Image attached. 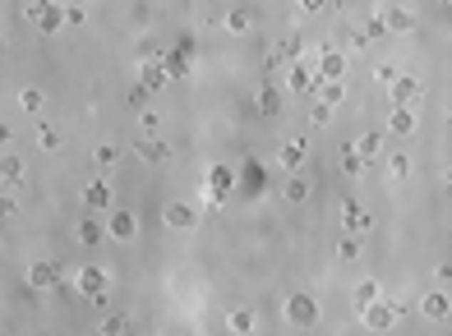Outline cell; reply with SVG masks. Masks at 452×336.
<instances>
[{"instance_id": "6da1fadb", "label": "cell", "mask_w": 452, "mask_h": 336, "mask_svg": "<svg viewBox=\"0 0 452 336\" xmlns=\"http://www.w3.org/2000/svg\"><path fill=\"white\" fill-rule=\"evenodd\" d=\"M397 313H401V304H388V300H379V295H374V300L360 309V322H365L369 332H388L392 322H397Z\"/></svg>"}, {"instance_id": "7a4b0ae2", "label": "cell", "mask_w": 452, "mask_h": 336, "mask_svg": "<svg viewBox=\"0 0 452 336\" xmlns=\"http://www.w3.org/2000/svg\"><path fill=\"white\" fill-rule=\"evenodd\" d=\"M231 189H235V171L231 166H208V184H203V194H208V203L212 207H222L226 199H231Z\"/></svg>"}, {"instance_id": "3957f363", "label": "cell", "mask_w": 452, "mask_h": 336, "mask_svg": "<svg viewBox=\"0 0 452 336\" xmlns=\"http://www.w3.org/2000/svg\"><path fill=\"white\" fill-rule=\"evenodd\" d=\"M74 290H78V295H88L93 304H102V300H106V290H111V276H106L102 268H78Z\"/></svg>"}, {"instance_id": "277c9868", "label": "cell", "mask_w": 452, "mask_h": 336, "mask_svg": "<svg viewBox=\"0 0 452 336\" xmlns=\"http://www.w3.org/2000/svg\"><path fill=\"white\" fill-rule=\"evenodd\" d=\"M28 19H33L37 33H46V37H56V33L65 28V9L51 5V0H37V5H28Z\"/></svg>"}, {"instance_id": "5b68a950", "label": "cell", "mask_w": 452, "mask_h": 336, "mask_svg": "<svg viewBox=\"0 0 452 336\" xmlns=\"http://www.w3.org/2000/svg\"><path fill=\"white\" fill-rule=\"evenodd\" d=\"M28 285H33V290H61V268H56L51 258H37L33 268H28Z\"/></svg>"}, {"instance_id": "8992f818", "label": "cell", "mask_w": 452, "mask_h": 336, "mask_svg": "<svg viewBox=\"0 0 452 336\" xmlns=\"http://www.w3.org/2000/svg\"><path fill=\"white\" fill-rule=\"evenodd\" d=\"M287 322H296V327H314V322H319V304H314V295H291V300H287Z\"/></svg>"}, {"instance_id": "52a82bcc", "label": "cell", "mask_w": 452, "mask_h": 336, "mask_svg": "<svg viewBox=\"0 0 452 336\" xmlns=\"http://www.w3.org/2000/svg\"><path fill=\"white\" fill-rule=\"evenodd\" d=\"M388 97H392V106H411V102L420 97V78H416V74H397V78L388 83Z\"/></svg>"}, {"instance_id": "ba28073f", "label": "cell", "mask_w": 452, "mask_h": 336, "mask_svg": "<svg viewBox=\"0 0 452 336\" xmlns=\"http://www.w3.org/2000/svg\"><path fill=\"white\" fill-rule=\"evenodd\" d=\"M134 231H139V216H134V212H125V207H111L106 235H115V240H134Z\"/></svg>"}, {"instance_id": "9c48e42d", "label": "cell", "mask_w": 452, "mask_h": 336, "mask_svg": "<svg viewBox=\"0 0 452 336\" xmlns=\"http://www.w3.org/2000/svg\"><path fill=\"white\" fill-rule=\"evenodd\" d=\"M341 74H346V56L332 51V46H323L319 69H314V83H319V78H341Z\"/></svg>"}, {"instance_id": "30bf717a", "label": "cell", "mask_w": 452, "mask_h": 336, "mask_svg": "<svg viewBox=\"0 0 452 336\" xmlns=\"http://www.w3.org/2000/svg\"><path fill=\"white\" fill-rule=\"evenodd\" d=\"M341 216H346V235H369V231H374V216H369L360 203H346V207H341Z\"/></svg>"}, {"instance_id": "8fae6325", "label": "cell", "mask_w": 452, "mask_h": 336, "mask_svg": "<svg viewBox=\"0 0 452 336\" xmlns=\"http://www.w3.org/2000/svg\"><path fill=\"white\" fill-rule=\"evenodd\" d=\"M351 152H356V157H360V162H365V166H369V162H374V157L383 152V134H379V130H369V134H360V138H356V143H351Z\"/></svg>"}, {"instance_id": "7c38bea8", "label": "cell", "mask_w": 452, "mask_h": 336, "mask_svg": "<svg viewBox=\"0 0 452 336\" xmlns=\"http://www.w3.org/2000/svg\"><path fill=\"white\" fill-rule=\"evenodd\" d=\"M139 83L148 88V93L166 88V83H171V78H166V65H162V61H143V65H139Z\"/></svg>"}, {"instance_id": "4fadbf2b", "label": "cell", "mask_w": 452, "mask_h": 336, "mask_svg": "<svg viewBox=\"0 0 452 336\" xmlns=\"http://www.w3.org/2000/svg\"><path fill=\"white\" fill-rule=\"evenodd\" d=\"M304 152H309V147H304V138H296V134H287V138H282V147H277L282 166H291V171L304 162Z\"/></svg>"}, {"instance_id": "5bb4252c", "label": "cell", "mask_w": 452, "mask_h": 336, "mask_svg": "<svg viewBox=\"0 0 452 336\" xmlns=\"http://www.w3.org/2000/svg\"><path fill=\"white\" fill-rule=\"evenodd\" d=\"M300 51H304V37H300V33L282 37V46L272 51V69H277V65H291V61H300Z\"/></svg>"}, {"instance_id": "9a60e30c", "label": "cell", "mask_w": 452, "mask_h": 336, "mask_svg": "<svg viewBox=\"0 0 452 336\" xmlns=\"http://www.w3.org/2000/svg\"><path fill=\"white\" fill-rule=\"evenodd\" d=\"M83 203L93 207V212H106V207H111V184H106V180L83 184Z\"/></svg>"}, {"instance_id": "2e32d148", "label": "cell", "mask_w": 452, "mask_h": 336, "mask_svg": "<svg viewBox=\"0 0 452 336\" xmlns=\"http://www.w3.org/2000/svg\"><path fill=\"white\" fill-rule=\"evenodd\" d=\"M341 97H346L341 78H319V83H314V102H323V106H337Z\"/></svg>"}, {"instance_id": "e0dca14e", "label": "cell", "mask_w": 452, "mask_h": 336, "mask_svg": "<svg viewBox=\"0 0 452 336\" xmlns=\"http://www.w3.org/2000/svg\"><path fill=\"white\" fill-rule=\"evenodd\" d=\"M194 221H199V212H194L190 203H171L166 207V226H171V231H190Z\"/></svg>"}, {"instance_id": "ac0fdd59", "label": "cell", "mask_w": 452, "mask_h": 336, "mask_svg": "<svg viewBox=\"0 0 452 336\" xmlns=\"http://www.w3.org/2000/svg\"><path fill=\"white\" fill-rule=\"evenodd\" d=\"M254 106H259V115H277L282 111V93L272 83H259V93H254Z\"/></svg>"}, {"instance_id": "d6986e66", "label": "cell", "mask_w": 452, "mask_h": 336, "mask_svg": "<svg viewBox=\"0 0 452 336\" xmlns=\"http://www.w3.org/2000/svg\"><path fill=\"white\" fill-rule=\"evenodd\" d=\"M134 152L143 157V162H153V166H162L166 157H171V147L162 143V138H139V147H134Z\"/></svg>"}, {"instance_id": "ffe728a7", "label": "cell", "mask_w": 452, "mask_h": 336, "mask_svg": "<svg viewBox=\"0 0 452 336\" xmlns=\"http://www.w3.org/2000/svg\"><path fill=\"white\" fill-rule=\"evenodd\" d=\"M383 23H388V33H411V28H416V14H411V9H383Z\"/></svg>"}, {"instance_id": "44dd1931", "label": "cell", "mask_w": 452, "mask_h": 336, "mask_svg": "<svg viewBox=\"0 0 452 336\" xmlns=\"http://www.w3.org/2000/svg\"><path fill=\"white\" fill-rule=\"evenodd\" d=\"M287 88H296V93H309V88H314V74H309L300 61H291V65H287Z\"/></svg>"}, {"instance_id": "7402d4cb", "label": "cell", "mask_w": 452, "mask_h": 336, "mask_svg": "<svg viewBox=\"0 0 452 336\" xmlns=\"http://www.w3.org/2000/svg\"><path fill=\"white\" fill-rule=\"evenodd\" d=\"M0 180H5V184H19V180H24V162H19L14 152L0 157Z\"/></svg>"}, {"instance_id": "603a6c76", "label": "cell", "mask_w": 452, "mask_h": 336, "mask_svg": "<svg viewBox=\"0 0 452 336\" xmlns=\"http://www.w3.org/2000/svg\"><path fill=\"white\" fill-rule=\"evenodd\" d=\"M388 125H392L397 134H411V130H416V111H411V106H397V111L388 115Z\"/></svg>"}, {"instance_id": "cb8c5ba5", "label": "cell", "mask_w": 452, "mask_h": 336, "mask_svg": "<svg viewBox=\"0 0 452 336\" xmlns=\"http://www.w3.org/2000/svg\"><path fill=\"white\" fill-rule=\"evenodd\" d=\"M282 199H287V203H304V199H309V184H304L300 175H291V180L282 184Z\"/></svg>"}, {"instance_id": "d4e9b609", "label": "cell", "mask_w": 452, "mask_h": 336, "mask_svg": "<svg viewBox=\"0 0 452 336\" xmlns=\"http://www.w3.org/2000/svg\"><path fill=\"white\" fill-rule=\"evenodd\" d=\"M222 23H226V33H250V28H254V19H250V9H231V14H226Z\"/></svg>"}, {"instance_id": "484cf974", "label": "cell", "mask_w": 452, "mask_h": 336, "mask_svg": "<svg viewBox=\"0 0 452 336\" xmlns=\"http://www.w3.org/2000/svg\"><path fill=\"white\" fill-rule=\"evenodd\" d=\"M162 65H166V78H185V74H190V56H180V51L162 56Z\"/></svg>"}, {"instance_id": "4316f807", "label": "cell", "mask_w": 452, "mask_h": 336, "mask_svg": "<svg viewBox=\"0 0 452 336\" xmlns=\"http://www.w3.org/2000/svg\"><path fill=\"white\" fill-rule=\"evenodd\" d=\"M106 240V226L102 221H83L78 226V244H102Z\"/></svg>"}, {"instance_id": "83f0119b", "label": "cell", "mask_w": 452, "mask_h": 336, "mask_svg": "<svg viewBox=\"0 0 452 336\" xmlns=\"http://www.w3.org/2000/svg\"><path fill=\"white\" fill-rule=\"evenodd\" d=\"M425 313H429V318H448L452 300H448V295H425Z\"/></svg>"}, {"instance_id": "f1b7e54d", "label": "cell", "mask_w": 452, "mask_h": 336, "mask_svg": "<svg viewBox=\"0 0 452 336\" xmlns=\"http://www.w3.org/2000/svg\"><path fill=\"white\" fill-rule=\"evenodd\" d=\"M341 171H346L351 180H360V175H365L369 166H365V162H360V157H356V152H351V147H346V152H341Z\"/></svg>"}, {"instance_id": "f546056e", "label": "cell", "mask_w": 452, "mask_h": 336, "mask_svg": "<svg viewBox=\"0 0 452 336\" xmlns=\"http://www.w3.org/2000/svg\"><path fill=\"white\" fill-rule=\"evenodd\" d=\"M19 106H24V111H42V106H46V97L42 93H37V88H24V93H19Z\"/></svg>"}, {"instance_id": "4dcf8cb0", "label": "cell", "mask_w": 452, "mask_h": 336, "mask_svg": "<svg viewBox=\"0 0 452 336\" xmlns=\"http://www.w3.org/2000/svg\"><path fill=\"white\" fill-rule=\"evenodd\" d=\"M388 175H392V180H406V175H411V157L406 152L388 157Z\"/></svg>"}, {"instance_id": "1f68e13d", "label": "cell", "mask_w": 452, "mask_h": 336, "mask_svg": "<svg viewBox=\"0 0 452 336\" xmlns=\"http://www.w3.org/2000/svg\"><path fill=\"white\" fill-rule=\"evenodd\" d=\"M226 327H231V332H254V313L250 309H235L231 318H226Z\"/></svg>"}, {"instance_id": "d6a6232c", "label": "cell", "mask_w": 452, "mask_h": 336, "mask_svg": "<svg viewBox=\"0 0 452 336\" xmlns=\"http://www.w3.org/2000/svg\"><path fill=\"white\" fill-rule=\"evenodd\" d=\"M337 253H341V263H356L360 258V235H346V240L337 244Z\"/></svg>"}, {"instance_id": "836d02e7", "label": "cell", "mask_w": 452, "mask_h": 336, "mask_svg": "<svg viewBox=\"0 0 452 336\" xmlns=\"http://www.w3.org/2000/svg\"><path fill=\"white\" fill-rule=\"evenodd\" d=\"M374 295H379V281H360V285H356V309H365Z\"/></svg>"}, {"instance_id": "e575fe53", "label": "cell", "mask_w": 452, "mask_h": 336, "mask_svg": "<svg viewBox=\"0 0 452 336\" xmlns=\"http://www.w3.org/2000/svg\"><path fill=\"white\" fill-rule=\"evenodd\" d=\"M97 162H102V166H115V157H120V147H115V143H102V147H97Z\"/></svg>"}, {"instance_id": "d590c367", "label": "cell", "mask_w": 452, "mask_h": 336, "mask_svg": "<svg viewBox=\"0 0 452 336\" xmlns=\"http://www.w3.org/2000/svg\"><path fill=\"white\" fill-rule=\"evenodd\" d=\"M365 37H369V42H374V37H388V23H383V14H374V19L365 23Z\"/></svg>"}, {"instance_id": "8d00e7d4", "label": "cell", "mask_w": 452, "mask_h": 336, "mask_svg": "<svg viewBox=\"0 0 452 336\" xmlns=\"http://www.w3.org/2000/svg\"><path fill=\"white\" fill-rule=\"evenodd\" d=\"M328 115H332V106H323V102L309 106V120H314V125H328Z\"/></svg>"}, {"instance_id": "74e56055", "label": "cell", "mask_w": 452, "mask_h": 336, "mask_svg": "<svg viewBox=\"0 0 452 336\" xmlns=\"http://www.w3.org/2000/svg\"><path fill=\"white\" fill-rule=\"evenodd\" d=\"M125 327H130V318H125V313H111V318L102 322V332H125Z\"/></svg>"}, {"instance_id": "f35d334b", "label": "cell", "mask_w": 452, "mask_h": 336, "mask_svg": "<svg viewBox=\"0 0 452 336\" xmlns=\"http://www.w3.org/2000/svg\"><path fill=\"white\" fill-rule=\"evenodd\" d=\"M37 138H42V147H61V134H56L51 125H42V130H37Z\"/></svg>"}, {"instance_id": "ab89813d", "label": "cell", "mask_w": 452, "mask_h": 336, "mask_svg": "<svg viewBox=\"0 0 452 336\" xmlns=\"http://www.w3.org/2000/svg\"><path fill=\"white\" fill-rule=\"evenodd\" d=\"M374 78H379V83H383V88H388V83H392V78H397V69H392V65H379V69H374Z\"/></svg>"}, {"instance_id": "60d3db41", "label": "cell", "mask_w": 452, "mask_h": 336, "mask_svg": "<svg viewBox=\"0 0 452 336\" xmlns=\"http://www.w3.org/2000/svg\"><path fill=\"white\" fill-rule=\"evenodd\" d=\"M65 23H74V28L83 23V5H70V9H65Z\"/></svg>"}, {"instance_id": "b9f144b4", "label": "cell", "mask_w": 452, "mask_h": 336, "mask_svg": "<svg viewBox=\"0 0 452 336\" xmlns=\"http://www.w3.org/2000/svg\"><path fill=\"white\" fill-rule=\"evenodd\" d=\"M139 125H143V130L153 134V130H157V111H139Z\"/></svg>"}, {"instance_id": "7bdbcfd3", "label": "cell", "mask_w": 452, "mask_h": 336, "mask_svg": "<svg viewBox=\"0 0 452 336\" xmlns=\"http://www.w3.org/2000/svg\"><path fill=\"white\" fill-rule=\"evenodd\" d=\"M14 212H19V207H14V199H0V221H9Z\"/></svg>"}, {"instance_id": "ee69618b", "label": "cell", "mask_w": 452, "mask_h": 336, "mask_svg": "<svg viewBox=\"0 0 452 336\" xmlns=\"http://www.w3.org/2000/svg\"><path fill=\"white\" fill-rule=\"evenodd\" d=\"M323 5H328V0H300V9H304V14H319Z\"/></svg>"}, {"instance_id": "f6af8a7d", "label": "cell", "mask_w": 452, "mask_h": 336, "mask_svg": "<svg viewBox=\"0 0 452 336\" xmlns=\"http://www.w3.org/2000/svg\"><path fill=\"white\" fill-rule=\"evenodd\" d=\"M0 143H9V125H0Z\"/></svg>"}]
</instances>
